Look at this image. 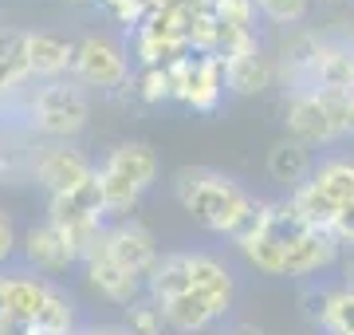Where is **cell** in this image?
Wrapping results in <instances>:
<instances>
[{
	"instance_id": "cell-37",
	"label": "cell",
	"mask_w": 354,
	"mask_h": 335,
	"mask_svg": "<svg viewBox=\"0 0 354 335\" xmlns=\"http://www.w3.org/2000/svg\"><path fill=\"white\" fill-rule=\"evenodd\" d=\"M342 284H346V288H354V257L342 260Z\"/></svg>"
},
{
	"instance_id": "cell-32",
	"label": "cell",
	"mask_w": 354,
	"mask_h": 335,
	"mask_svg": "<svg viewBox=\"0 0 354 335\" xmlns=\"http://www.w3.org/2000/svg\"><path fill=\"white\" fill-rule=\"evenodd\" d=\"M330 233H335V241H339V245H351L354 248V201L339 206V217H335Z\"/></svg>"
},
{
	"instance_id": "cell-28",
	"label": "cell",
	"mask_w": 354,
	"mask_h": 335,
	"mask_svg": "<svg viewBox=\"0 0 354 335\" xmlns=\"http://www.w3.org/2000/svg\"><path fill=\"white\" fill-rule=\"evenodd\" d=\"M256 8L268 24L276 28H299L311 12V0H256Z\"/></svg>"
},
{
	"instance_id": "cell-2",
	"label": "cell",
	"mask_w": 354,
	"mask_h": 335,
	"mask_svg": "<svg viewBox=\"0 0 354 335\" xmlns=\"http://www.w3.org/2000/svg\"><path fill=\"white\" fill-rule=\"evenodd\" d=\"M283 130L311 150L354 138V95H327L319 87L283 91Z\"/></svg>"
},
{
	"instance_id": "cell-33",
	"label": "cell",
	"mask_w": 354,
	"mask_h": 335,
	"mask_svg": "<svg viewBox=\"0 0 354 335\" xmlns=\"http://www.w3.org/2000/svg\"><path fill=\"white\" fill-rule=\"evenodd\" d=\"M0 335H36V323L16 320V316H4L0 311Z\"/></svg>"
},
{
	"instance_id": "cell-7",
	"label": "cell",
	"mask_w": 354,
	"mask_h": 335,
	"mask_svg": "<svg viewBox=\"0 0 354 335\" xmlns=\"http://www.w3.org/2000/svg\"><path fill=\"white\" fill-rule=\"evenodd\" d=\"M225 60L213 52H193L174 67V103L193 115H213L225 99Z\"/></svg>"
},
{
	"instance_id": "cell-5",
	"label": "cell",
	"mask_w": 354,
	"mask_h": 335,
	"mask_svg": "<svg viewBox=\"0 0 354 335\" xmlns=\"http://www.w3.org/2000/svg\"><path fill=\"white\" fill-rule=\"evenodd\" d=\"M24 174L36 181L48 197L75 194L83 181L99 174V162L87 158L75 142H32L24 150Z\"/></svg>"
},
{
	"instance_id": "cell-41",
	"label": "cell",
	"mask_w": 354,
	"mask_h": 335,
	"mask_svg": "<svg viewBox=\"0 0 354 335\" xmlns=\"http://www.w3.org/2000/svg\"><path fill=\"white\" fill-rule=\"evenodd\" d=\"M75 335H87V332H83V327H79V332H75Z\"/></svg>"
},
{
	"instance_id": "cell-8",
	"label": "cell",
	"mask_w": 354,
	"mask_h": 335,
	"mask_svg": "<svg viewBox=\"0 0 354 335\" xmlns=\"http://www.w3.org/2000/svg\"><path fill=\"white\" fill-rule=\"evenodd\" d=\"M99 248L106 253L111 260H118L122 269H130L134 276H150L153 264L162 260V245H158V237H153L150 225H142L138 217H127V221H111L106 233H102Z\"/></svg>"
},
{
	"instance_id": "cell-1",
	"label": "cell",
	"mask_w": 354,
	"mask_h": 335,
	"mask_svg": "<svg viewBox=\"0 0 354 335\" xmlns=\"http://www.w3.org/2000/svg\"><path fill=\"white\" fill-rule=\"evenodd\" d=\"M169 190H174V201L205 233L225 237L228 245L241 237L244 225L260 209V197L252 190H244L236 178H228V174L209 170V166H181L174 174V181H169Z\"/></svg>"
},
{
	"instance_id": "cell-25",
	"label": "cell",
	"mask_w": 354,
	"mask_h": 335,
	"mask_svg": "<svg viewBox=\"0 0 354 335\" xmlns=\"http://www.w3.org/2000/svg\"><path fill=\"white\" fill-rule=\"evenodd\" d=\"M130 95H134L142 107L174 103V67H134Z\"/></svg>"
},
{
	"instance_id": "cell-20",
	"label": "cell",
	"mask_w": 354,
	"mask_h": 335,
	"mask_svg": "<svg viewBox=\"0 0 354 335\" xmlns=\"http://www.w3.org/2000/svg\"><path fill=\"white\" fill-rule=\"evenodd\" d=\"M193 292V276H189V248H174L162 253V260L153 264V272L146 276V296H153L158 304Z\"/></svg>"
},
{
	"instance_id": "cell-6",
	"label": "cell",
	"mask_w": 354,
	"mask_h": 335,
	"mask_svg": "<svg viewBox=\"0 0 354 335\" xmlns=\"http://www.w3.org/2000/svg\"><path fill=\"white\" fill-rule=\"evenodd\" d=\"M71 79L95 91H130L134 79V60H130L127 39L111 32H83L75 39V67Z\"/></svg>"
},
{
	"instance_id": "cell-9",
	"label": "cell",
	"mask_w": 354,
	"mask_h": 335,
	"mask_svg": "<svg viewBox=\"0 0 354 335\" xmlns=\"http://www.w3.org/2000/svg\"><path fill=\"white\" fill-rule=\"evenodd\" d=\"M20 257H24V269L39 272V276H64L79 264L75 248L67 245V237L51 221H36V225H28L24 237H20Z\"/></svg>"
},
{
	"instance_id": "cell-23",
	"label": "cell",
	"mask_w": 354,
	"mask_h": 335,
	"mask_svg": "<svg viewBox=\"0 0 354 335\" xmlns=\"http://www.w3.org/2000/svg\"><path fill=\"white\" fill-rule=\"evenodd\" d=\"M36 327L48 332V335H75L79 327H83V323H79V304L64 284L51 288V296H48V304H44V311H39Z\"/></svg>"
},
{
	"instance_id": "cell-35",
	"label": "cell",
	"mask_w": 354,
	"mask_h": 335,
	"mask_svg": "<svg viewBox=\"0 0 354 335\" xmlns=\"http://www.w3.org/2000/svg\"><path fill=\"white\" fill-rule=\"evenodd\" d=\"M83 332L87 335H130L122 323H83Z\"/></svg>"
},
{
	"instance_id": "cell-10",
	"label": "cell",
	"mask_w": 354,
	"mask_h": 335,
	"mask_svg": "<svg viewBox=\"0 0 354 335\" xmlns=\"http://www.w3.org/2000/svg\"><path fill=\"white\" fill-rule=\"evenodd\" d=\"M83 280H87V288L95 292L99 300H106V304H118V308H130L134 300L146 296V280L142 276H134L130 269H122L118 260H111L102 248H95L83 264Z\"/></svg>"
},
{
	"instance_id": "cell-30",
	"label": "cell",
	"mask_w": 354,
	"mask_h": 335,
	"mask_svg": "<svg viewBox=\"0 0 354 335\" xmlns=\"http://www.w3.org/2000/svg\"><path fill=\"white\" fill-rule=\"evenodd\" d=\"M213 16L221 20V24H232V28H248V32H256L260 8H256V0H213Z\"/></svg>"
},
{
	"instance_id": "cell-15",
	"label": "cell",
	"mask_w": 354,
	"mask_h": 335,
	"mask_svg": "<svg viewBox=\"0 0 354 335\" xmlns=\"http://www.w3.org/2000/svg\"><path fill=\"white\" fill-rule=\"evenodd\" d=\"M342 245L335 241V233L307 229L304 237H295L288 245V272L291 280H315L319 272H327L330 264H339Z\"/></svg>"
},
{
	"instance_id": "cell-13",
	"label": "cell",
	"mask_w": 354,
	"mask_h": 335,
	"mask_svg": "<svg viewBox=\"0 0 354 335\" xmlns=\"http://www.w3.org/2000/svg\"><path fill=\"white\" fill-rule=\"evenodd\" d=\"M165 311V327L177 335H201L209 332V327H216L221 320H228V304H221L216 296H209V292H185V296L169 300V304H162Z\"/></svg>"
},
{
	"instance_id": "cell-3",
	"label": "cell",
	"mask_w": 354,
	"mask_h": 335,
	"mask_svg": "<svg viewBox=\"0 0 354 335\" xmlns=\"http://www.w3.org/2000/svg\"><path fill=\"white\" fill-rule=\"evenodd\" d=\"M158 154L150 142H118L111 146L99 162V181H102V197H106V221H127L134 217L138 201L153 190L158 181Z\"/></svg>"
},
{
	"instance_id": "cell-18",
	"label": "cell",
	"mask_w": 354,
	"mask_h": 335,
	"mask_svg": "<svg viewBox=\"0 0 354 335\" xmlns=\"http://www.w3.org/2000/svg\"><path fill=\"white\" fill-rule=\"evenodd\" d=\"M189 276H193V288H197V292H209V296H216L221 304H228V308L236 304L241 280H236V269H232L221 253L189 248Z\"/></svg>"
},
{
	"instance_id": "cell-26",
	"label": "cell",
	"mask_w": 354,
	"mask_h": 335,
	"mask_svg": "<svg viewBox=\"0 0 354 335\" xmlns=\"http://www.w3.org/2000/svg\"><path fill=\"white\" fill-rule=\"evenodd\" d=\"M122 327L130 335H162L165 332V311L153 296L134 300L130 308H122Z\"/></svg>"
},
{
	"instance_id": "cell-22",
	"label": "cell",
	"mask_w": 354,
	"mask_h": 335,
	"mask_svg": "<svg viewBox=\"0 0 354 335\" xmlns=\"http://www.w3.org/2000/svg\"><path fill=\"white\" fill-rule=\"evenodd\" d=\"M291 209L299 213V221H304L307 229H323L330 233V225H335V217H339V206L330 201L323 190H319L315 181H304V185H295L288 194Z\"/></svg>"
},
{
	"instance_id": "cell-21",
	"label": "cell",
	"mask_w": 354,
	"mask_h": 335,
	"mask_svg": "<svg viewBox=\"0 0 354 335\" xmlns=\"http://www.w3.org/2000/svg\"><path fill=\"white\" fill-rule=\"evenodd\" d=\"M311 181H315L335 206L354 201V154H323L315 162Z\"/></svg>"
},
{
	"instance_id": "cell-27",
	"label": "cell",
	"mask_w": 354,
	"mask_h": 335,
	"mask_svg": "<svg viewBox=\"0 0 354 335\" xmlns=\"http://www.w3.org/2000/svg\"><path fill=\"white\" fill-rule=\"evenodd\" d=\"M335 292H339V280H307L304 296H299V304H304V320L311 323V327H319L323 332V323H327L330 316V304H335Z\"/></svg>"
},
{
	"instance_id": "cell-12",
	"label": "cell",
	"mask_w": 354,
	"mask_h": 335,
	"mask_svg": "<svg viewBox=\"0 0 354 335\" xmlns=\"http://www.w3.org/2000/svg\"><path fill=\"white\" fill-rule=\"evenodd\" d=\"M28 67L36 83H55L71 79L75 67V39L55 32V28H32L28 32Z\"/></svg>"
},
{
	"instance_id": "cell-24",
	"label": "cell",
	"mask_w": 354,
	"mask_h": 335,
	"mask_svg": "<svg viewBox=\"0 0 354 335\" xmlns=\"http://www.w3.org/2000/svg\"><path fill=\"white\" fill-rule=\"evenodd\" d=\"M236 253H241V260L256 272V276H283V272H288V245H283L279 237H272V233L241 245Z\"/></svg>"
},
{
	"instance_id": "cell-40",
	"label": "cell",
	"mask_w": 354,
	"mask_h": 335,
	"mask_svg": "<svg viewBox=\"0 0 354 335\" xmlns=\"http://www.w3.org/2000/svg\"><path fill=\"white\" fill-rule=\"evenodd\" d=\"M0 28H4V8H0Z\"/></svg>"
},
{
	"instance_id": "cell-34",
	"label": "cell",
	"mask_w": 354,
	"mask_h": 335,
	"mask_svg": "<svg viewBox=\"0 0 354 335\" xmlns=\"http://www.w3.org/2000/svg\"><path fill=\"white\" fill-rule=\"evenodd\" d=\"M16 154H24V150H12L8 138H4V127H0V178H4V174H12V158Z\"/></svg>"
},
{
	"instance_id": "cell-36",
	"label": "cell",
	"mask_w": 354,
	"mask_h": 335,
	"mask_svg": "<svg viewBox=\"0 0 354 335\" xmlns=\"http://www.w3.org/2000/svg\"><path fill=\"white\" fill-rule=\"evenodd\" d=\"M225 335H264V327L260 323H248V320H241V323H232Z\"/></svg>"
},
{
	"instance_id": "cell-17",
	"label": "cell",
	"mask_w": 354,
	"mask_h": 335,
	"mask_svg": "<svg viewBox=\"0 0 354 335\" xmlns=\"http://www.w3.org/2000/svg\"><path fill=\"white\" fill-rule=\"evenodd\" d=\"M32 67H28V28H0V99L12 103L32 91Z\"/></svg>"
},
{
	"instance_id": "cell-19",
	"label": "cell",
	"mask_w": 354,
	"mask_h": 335,
	"mask_svg": "<svg viewBox=\"0 0 354 335\" xmlns=\"http://www.w3.org/2000/svg\"><path fill=\"white\" fill-rule=\"evenodd\" d=\"M311 174H315V150L304 146L299 138H279L268 150V178L279 181V185H288V194L295 185L311 181Z\"/></svg>"
},
{
	"instance_id": "cell-39",
	"label": "cell",
	"mask_w": 354,
	"mask_h": 335,
	"mask_svg": "<svg viewBox=\"0 0 354 335\" xmlns=\"http://www.w3.org/2000/svg\"><path fill=\"white\" fill-rule=\"evenodd\" d=\"M319 4H342V0H319Z\"/></svg>"
},
{
	"instance_id": "cell-16",
	"label": "cell",
	"mask_w": 354,
	"mask_h": 335,
	"mask_svg": "<svg viewBox=\"0 0 354 335\" xmlns=\"http://www.w3.org/2000/svg\"><path fill=\"white\" fill-rule=\"evenodd\" d=\"M311 87L327 95H354V44L346 36H323Z\"/></svg>"
},
{
	"instance_id": "cell-11",
	"label": "cell",
	"mask_w": 354,
	"mask_h": 335,
	"mask_svg": "<svg viewBox=\"0 0 354 335\" xmlns=\"http://www.w3.org/2000/svg\"><path fill=\"white\" fill-rule=\"evenodd\" d=\"M51 288H55V280H48L32 269H0V311L36 323Z\"/></svg>"
},
{
	"instance_id": "cell-14",
	"label": "cell",
	"mask_w": 354,
	"mask_h": 335,
	"mask_svg": "<svg viewBox=\"0 0 354 335\" xmlns=\"http://www.w3.org/2000/svg\"><path fill=\"white\" fill-rule=\"evenodd\" d=\"M276 79H279L276 55H268L264 48H248V52L228 55L225 60V91L228 95H236V99L264 95Z\"/></svg>"
},
{
	"instance_id": "cell-38",
	"label": "cell",
	"mask_w": 354,
	"mask_h": 335,
	"mask_svg": "<svg viewBox=\"0 0 354 335\" xmlns=\"http://www.w3.org/2000/svg\"><path fill=\"white\" fill-rule=\"evenodd\" d=\"M67 4H95V0H67Z\"/></svg>"
},
{
	"instance_id": "cell-4",
	"label": "cell",
	"mask_w": 354,
	"mask_h": 335,
	"mask_svg": "<svg viewBox=\"0 0 354 335\" xmlns=\"http://www.w3.org/2000/svg\"><path fill=\"white\" fill-rule=\"evenodd\" d=\"M24 123L39 142H75L87 130L91 95L75 79H55L24 91Z\"/></svg>"
},
{
	"instance_id": "cell-31",
	"label": "cell",
	"mask_w": 354,
	"mask_h": 335,
	"mask_svg": "<svg viewBox=\"0 0 354 335\" xmlns=\"http://www.w3.org/2000/svg\"><path fill=\"white\" fill-rule=\"evenodd\" d=\"M20 237H24V233H16L12 217L0 209V269H8V264H12V257L20 253Z\"/></svg>"
},
{
	"instance_id": "cell-29",
	"label": "cell",
	"mask_w": 354,
	"mask_h": 335,
	"mask_svg": "<svg viewBox=\"0 0 354 335\" xmlns=\"http://www.w3.org/2000/svg\"><path fill=\"white\" fill-rule=\"evenodd\" d=\"M323 335H354V288L339 280V292H335V304H330V316L323 323Z\"/></svg>"
}]
</instances>
